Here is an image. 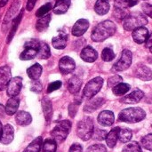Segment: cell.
<instances>
[{
	"label": "cell",
	"mask_w": 152,
	"mask_h": 152,
	"mask_svg": "<svg viewBox=\"0 0 152 152\" xmlns=\"http://www.w3.org/2000/svg\"><path fill=\"white\" fill-rule=\"evenodd\" d=\"M117 30L116 24L109 20L100 22L92 31V40L94 42H102L112 37Z\"/></svg>",
	"instance_id": "obj_1"
},
{
	"label": "cell",
	"mask_w": 152,
	"mask_h": 152,
	"mask_svg": "<svg viewBox=\"0 0 152 152\" xmlns=\"http://www.w3.org/2000/svg\"><path fill=\"white\" fill-rule=\"evenodd\" d=\"M146 117V112L142 108H128L122 110L118 115L119 121L125 123H138L143 120Z\"/></svg>",
	"instance_id": "obj_2"
},
{
	"label": "cell",
	"mask_w": 152,
	"mask_h": 152,
	"mask_svg": "<svg viewBox=\"0 0 152 152\" xmlns=\"http://www.w3.org/2000/svg\"><path fill=\"white\" fill-rule=\"evenodd\" d=\"M148 23L146 16L141 12H133L123 20V27L126 31H134V29L144 27Z\"/></svg>",
	"instance_id": "obj_3"
},
{
	"label": "cell",
	"mask_w": 152,
	"mask_h": 152,
	"mask_svg": "<svg viewBox=\"0 0 152 152\" xmlns=\"http://www.w3.org/2000/svg\"><path fill=\"white\" fill-rule=\"evenodd\" d=\"M94 132V121L90 117H86L80 120L77 126V136L83 141H88L93 137Z\"/></svg>",
	"instance_id": "obj_4"
},
{
	"label": "cell",
	"mask_w": 152,
	"mask_h": 152,
	"mask_svg": "<svg viewBox=\"0 0 152 152\" xmlns=\"http://www.w3.org/2000/svg\"><path fill=\"white\" fill-rule=\"evenodd\" d=\"M71 129V123L69 120H62L53 129L51 135L56 142H62L65 141Z\"/></svg>",
	"instance_id": "obj_5"
},
{
	"label": "cell",
	"mask_w": 152,
	"mask_h": 152,
	"mask_svg": "<svg viewBox=\"0 0 152 152\" xmlns=\"http://www.w3.org/2000/svg\"><path fill=\"white\" fill-rule=\"evenodd\" d=\"M102 86H103V78L100 77L93 78L85 86L83 91V96L88 101L93 99L102 89Z\"/></svg>",
	"instance_id": "obj_6"
},
{
	"label": "cell",
	"mask_w": 152,
	"mask_h": 152,
	"mask_svg": "<svg viewBox=\"0 0 152 152\" xmlns=\"http://www.w3.org/2000/svg\"><path fill=\"white\" fill-rule=\"evenodd\" d=\"M133 61V53L129 50H124L121 53V57L118 62H116L112 67L113 72H119L126 70L132 64Z\"/></svg>",
	"instance_id": "obj_7"
},
{
	"label": "cell",
	"mask_w": 152,
	"mask_h": 152,
	"mask_svg": "<svg viewBox=\"0 0 152 152\" xmlns=\"http://www.w3.org/2000/svg\"><path fill=\"white\" fill-rule=\"evenodd\" d=\"M22 87V78L20 77H16L11 79V81L9 82L8 86H7V95L10 97H16Z\"/></svg>",
	"instance_id": "obj_8"
},
{
	"label": "cell",
	"mask_w": 152,
	"mask_h": 152,
	"mask_svg": "<svg viewBox=\"0 0 152 152\" xmlns=\"http://www.w3.org/2000/svg\"><path fill=\"white\" fill-rule=\"evenodd\" d=\"M59 69L62 74H69L73 72L74 69H76L75 61L69 56H64L59 61Z\"/></svg>",
	"instance_id": "obj_9"
},
{
	"label": "cell",
	"mask_w": 152,
	"mask_h": 152,
	"mask_svg": "<svg viewBox=\"0 0 152 152\" xmlns=\"http://www.w3.org/2000/svg\"><path fill=\"white\" fill-rule=\"evenodd\" d=\"M20 4H21V3L20 0H14V2L12 4L11 7L9 8L8 12H6L4 19V21H3V31L5 30V27L7 28L8 24L14 19L13 17L16 14V12H18V10L20 9Z\"/></svg>",
	"instance_id": "obj_10"
},
{
	"label": "cell",
	"mask_w": 152,
	"mask_h": 152,
	"mask_svg": "<svg viewBox=\"0 0 152 152\" xmlns=\"http://www.w3.org/2000/svg\"><path fill=\"white\" fill-rule=\"evenodd\" d=\"M143 96H144V93L142 90L135 89L131 94L124 96L120 100V102L126 104H135V103H138L143 98Z\"/></svg>",
	"instance_id": "obj_11"
},
{
	"label": "cell",
	"mask_w": 152,
	"mask_h": 152,
	"mask_svg": "<svg viewBox=\"0 0 152 152\" xmlns=\"http://www.w3.org/2000/svg\"><path fill=\"white\" fill-rule=\"evenodd\" d=\"M134 74L135 76L143 81H150L152 79V71L151 69L142 64L137 65L134 69Z\"/></svg>",
	"instance_id": "obj_12"
},
{
	"label": "cell",
	"mask_w": 152,
	"mask_h": 152,
	"mask_svg": "<svg viewBox=\"0 0 152 152\" xmlns=\"http://www.w3.org/2000/svg\"><path fill=\"white\" fill-rule=\"evenodd\" d=\"M89 28V21L86 19L78 20L72 28V35L75 37L83 36Z\"/></svg>",
	"instance_id": "obj_13"
},
{
	"label": "cell",
	"mask_w": 152,
	"mask_h": 152,
	"mask_svg": "<svg viewBox=\"0 0 152 152\" xmlns=\"http://www.w3.org/2000/svg\"><path fill=\"white\" fill-rule=\"evenodd\" d=\"M12 79L11 69L8 66H3L0 68V91L6 88L9 82Z\"/></svg>",
	"instance_id": "obj_14"
},
{
	"label": "cell",
	"mask_w": 152,
	"mask_h": 152,
	"mask_svg": "<svg viewBox=\"0 0 152 152\" xmlns=\"http://www.w3.org/2000/svg\"><path fill=\"white\" fill-rule=\"evenodd\" d=\"M115 121V116L112 111L104 110L101 112L98 116V122L103 126H110Z\"/></svg>",
	"instance_id": "obj_15"
},
{
	"label": "cell",
	"mask_w": 152,
	"mask_h": 152,
	"mask_svg": "<svg viewBox=\"0 0 152 152\" xmlns=\"http://www.w3.org/2000/svg\"><path fill=\"white\" fill-rule=\"evenodd\" d=\"M133 38L137 44H143L149 37V30L145 27H141L133 31Z\"/></svg>",
	"instance_id": "obj_16"
},
{
	"label": "cell",
	"mask_w": 152,
	"mask_h": 152,
	"mask_svg": "<svg viewBox=\"0 0 152 152\" xmlns=\"http://www.w3.org/2000/svg\"><path fill=\"white\" fill-rule=\"evenodd\" d=\"M80 57L86 62H94L98 58L97 52L92 46H86L80 53Z\"/></svg>",
	"instance_id": "obj_17"
},
{
	"label": "cell",
	"mask_w": 152,
	"mask_h": 152,
	"mask_svg": "<svg viewBox=\"0 0 152 152\" xmlns=\"http://www.w3.org/2000/svg\"><path fill=\"white\" fill-rule=\"evenodd\" d=\"M105 102V100L103 98H95L91 99L88 101V102L84 107V111L87 113H92L98 110L101 106H102Z\"/></svg>",
	"instance_id": "obj_18"
},
{
	"label": "cell",
	"mask_w": 152,
	"mask_h": 152,
	"mask_svg": "<svg viewBox=\"0 0 152 152\" xmlns=\"http://www.w3.org/2000/svg\"><path fill=\"white\" fill-rule=\"evenodd\" d=\"M14 136V131L11 125L7 124L3 127V134L1 137V142L3 144H9L12 142Z\"/></svg>",
	"instance_id": "obj_19"
},
{
	"label": "cell",
	"mask_w": 152,
	"mask_h": 152,
	"mask_svg": "<svg viewBox=\"0 0 152 152\" xmlns=\"http://www.w3.org/2000/svg\"><path fill=\"white\" fill-rule=\"evenodd\" d=\"M67 41H68V35L61 32L58 36L53 37L52 39V44L53 46L56 49H64L67 45Z\"/></svg>",
	"instance_id": "obj_20"
},
{
	"label": "cell",
	"mask_w": 152,
	"mask_h": 152,
	"mask_svg": "<svg viewBox=\"0 0 152 152\" xmlns=\"http://www.w3.org/2000/svg\"><path fill=\"white\" fill-rule=\"evenodd\" d=\"M82 86V80L77 76H73L68 81V90L70 94H76L80 91Z\"/></svg>",
	"instance_id": "obj_21"
},
{
	"label": "cell",
	"mask_w": 152,
	"mask_h": 152,
	"mask_svg": "<svg viewBox=\"0 0 152 152\" xmlns=\"http://www.w3.org/2000/svg\"><path fill=\"white\" fill-rule=\"evenodd\" d=\"M42 110H43V112H44V115H45V121L46 123H49L52 119V117H53V106H52V102L51 101L45 97L43 100H42Z\"/></svg>",
	"instance_id": "obj_22"
},
{
	"label": "cell",
	"mask_w": 152,
	"mask_h": 152,
	"mask_svg": "<svg viewBox=\"0 0 152 152\" xmlns=\"http://www.w3.org/2000/svg\"><path fill=\"white\" fill-rule=\"evenodd\" d=\"M20 104V99L17 97H11L5 106V113L8 116H12L16 113Z\"/></svg>",
	"instance_id": "obj_23"
},
{
	"label": "cell",
	"mask_w": 152,
	"mask_h": 152,
	"mask_svg": "<svg viewBox=\"0 0 152 152\" xmlns=\"http://www.w3.org/2000/svg\"><path fill=\"white\" fill-rule=\"evenodd\" d=\"M15 120H16V123L19 126H28L31 123L32 118H31V116H30V114L28 112H26V111H19L16 114Z\"/></svg>",
	"instance_id": "obj_24"
},
{
	"label": "cell",
	"mask_w": 152,
	"mask_h": 152,
	"mask_svg": "<svg viewBox=\"0 0 152 152\" xmlns=\"http://www.w3.org/2000/svg\"><path fill=\"white\" fill-rule=\"evenodd\" d=\"M119 127H114L113 129L110 130V133H108L106 136V142L107 145L110 148H114L117 144V142L118 140V134H119Z\"/></svg>",
	"instance_id": "obj_25"
},
{
	"label": "cell",
	"mask_w": 152,
	"mask_h": 152,
	"mask_svg": "<svg viewBox=\"0 0 152 152\" xmlns=\"http://www.w3.org/2000/svg\"><path fill=\"white\" fill-rule=\"evenodd\" d=\"M109 0H97L94 4V11L99 15H105L110 11Z\"/></svg>",
	"instance_id": "obj_26"
},
{
	"label": "cell",
	"mask_w": 152,
	"mask_h": 152,
	"mask_svg": "<svg viewBox=\"0 0 152 152\" xmlns=\"http://www.w3.org/2000/svg\"><path fill=\"white\" fill-rule=\"evenodd\" d=\"M69 6L70 0H57L53 7V12L55 14H63L67 12Z\"/></svg>",
	"instance_id": "obj_27"
},
{
	"label": "cell",
	"mask_w": 152,
	"mask_h": 152,
	"mask_svg": "<svg viewBox=\"0 0 152 152\" xmlns=\"http://www.w3.org/2000/svg\"><path fill=\"white\" fill-rule=\"evenodd\" d=\"M42 71H43L42 66L38 63H36L27 69V74L30 79L35 81V80H38V78L42 74Z\"/></svg>",
	"instance_id": "obj_28"
},
{
	"label": "cell",
	"mask_w": 152,
	"mask_h": 152,
	"mask_svg": "<svg viewBox=\"0 0 152 152\" xmlns=\"http://www.w3.org/2000/svg\"><path fill=\"white\" fill-rule=\"evenodd\" d=\"M22 16H23V10L20 11V12L12 20V28H11V30L9 32V35H8V37H7V43H10L11 40L13 38L15 33H16V30L19 27V24L22 19Z\"/></svg>",
	"instance_id": "obj_29"
},
{
	"label": "cell",
	"mask_w": 152,
	"mask_h": 152,
	"mask_svg": "<svg viewBox=\"0 0 152 152\" xmlns=\"http://www.w3.org/2000/svg\"><path fill=\"white\" fill-rule=\"evenodd\" d=\"M51 55V52H50V47L49 45L45 43V42H39V46H38V50H37V57L39 59H48Z\"/></svg>",
	"instance_id": "obj_30"
},
{
	"label": "cell",
	"mask_w": 152,
	"mask_h": 152,
	"mask_svg": "<svg viewBox=\"0 0 152 152\" xmlns=\"http://www.w3.org/2000/svg\"><path fill=\"white\" fill-rule=\"evenodd\" d=\"M37 50L38 49L34 47H25L24 51L20 55V59L22 61L32 60L37 55Z\"/></svg>",
	"instance_id": "obj_31"
},
{
	"label": "cell",
	"mask_w": 152,
	"mask_h": 152,
	"mask_svg": "<svg viewBox=\"0 0 152 152\" xmlns=\"http://www.w3.org/2000/svg\"><path fill=\"white\" fill-rule=\"evenodd\" d=\"M51 21V15L50 14H47L42 18H40L37 21V24H36V28L37 31L39 32H42L44 30H45L48 26H49V23Z\"/></svg>",
	"instance_id": "obj_32"
},
{
	"label": "cell",
	"mask_w": 152,
	"mask_h": 152,
	"mask_svg": "<svg viewBox=\"0 0 152 152\" xmlns=\"http://www.w3.org/2000/svg\"><path fill=\"white\" fill-rule=\"evenodd\" d=\"M42 142H43V139L42 137H37L36 138L25 150L23 152H39L41 146H42Z\"/></svg>",
	"instance_id": "obj_33"
},
{
	"label": "cell",
	"mask_w": 152,
	"mask_h": 152,
	"mask_svg": "<svg viewBox=\"0 0 152 152\" xmlns=\"http://www.w3.org/2000/svg\"><path fill=\"white\" fill-rule=\"evenodd\" d=\"M131 89V86L130 85L126 84V83H120L118 84V86H116L115 87H113L112 91H113V94L117 96H121V95H124L126 94L129 90Z\"/></svg>",
	"instance_id": "obj_34"
},
{
	"label": "cell",
	"mask_w": 152,
	"mask_h": 152,
	"mask_svg": "<svg viewBox=\"0 0 152 152\" xmlns=\"http://www.w3.org/2000/svg\"><path fill=\"white\" fill-rule=\"evenodd\" d=\"M133 137V133L128 128H120L119 134H118V139L121 142H128L131 141Z\"/></svg>",
	"instance_id": "obj_35"
},
{
	"label": "cell",
	"mask_w": 152,
	"mask_h": 152,
	"mask_svg": "<svg viewBox=\"0 0 152 152\" xmlns=\"http://www.w3.org/2000/svg\"><path fill=\"white\" fill-rule=\"evenodd\" d=\"M129 15V12L125 8H118L115 7L113 11V16L115 19L118 20H124L127 16Z\"/></svg>",
	"instance_id": "obj_36"
},
{
	"label": "cell",
	"mask_w": 152,
	"mask_h": 152,
	"mask_svg": "<svg viewBox=\"0 0 152 152\" xmlns=\"http://www.w3.org/2000/svg\"><path fill=\"white\" fill-rule=\"evenodd\" d=\"M56 142L52 139H47L43 143V152L56 151Z\"/></svg>",
	"instance_id": "obj_37"
},
{
	"label": "cell",
	"mask_w": 152,
	"mask_h": 152,
	"mask_svg": "<svg viewBox=\"0 0 152 152\" xmlns=\"http://www.w3.org/2000/svg\"><path fill=\"white\" fill-rule=\"evenodd\" d=\"M122 152H142V151L137 142H131L124 147Z\"/></svg>",
	"instance_id": "obj_38"
},
{
	"label": "cell",
	"mask_w": 152,
	"mask_h": 152,
	"mask_svg": "<svg viewBox=\"0 0 152 152\" xmlns=\"http://www.w3.org/2000/svg\"><path fill=\"white\" fill-rule=\"evenodd\" d=\"M115 53L113 50L110 47H106L102 50V59L104 61H111L115 58Z\"/></svg>",
	"instance_id": "obj_39"
},
{
	"label": "cell",
	"mask_w": 152,
	"mask_h": 152,
	"mask_svg": "<svg viewBox=\"0 0 152 152\" xmlns=\"http://www.w3.org/2000/svg\"><path fill=\"white\" fill-rule=\"evenodd\" d=\"M53 8V5L51 3H47L45 4H44L43 6H41L36 12V16L37 17H39V18H42L44 16H45V14L47 12H49L50 10H52Z\"/></svg>",
	"instance_id": "obj_40"
},
{
	"label": "cell",
	"mask_w": 152,
	"mask_h": 152,
	"mask_svg": "<svg viewBox=\"0 0 152 152\" xmlns=\"http://www.w3.org/2000/svg\"><path fill=\"white\" fill-rule=\"evenodd\" d=\"M142 145L144 149L152 151V134L145 135L142 139Z\"/></svg>",
	"instance_id": "obj_41"
},
{
	"label": "cell",
	"mask_w": 152,
	"mask_h": 152,
	"mask_svg": "<svg viewBox=\"0 0 152 152\" xmlns=\"http://www.w3.org/2000/svg\"><path fill=\"white\" fill-rule=\"evenodd\" d=\"M108 133L105 130H101V129H95L93 134V138L96 141H103L106 139Z\"/></svg>",
	"instance_id": "obj_42"
},
{
	"label": "cell",
	"mask_w": 152,
	"mask_h": 152,
	"mask_svg": "<svg viewBox=\"0 0 152 152\" xmlns=\"http://www.w3.org/2000/svg\"><path fill=\"white\" fill-rule=\"evenodd\" d=\"M123 79H122V77H120L119 75H115L109 78L108 80V86L109 87H115L116 86H118V84L122 83Z\"/></svg>",
	"instance_id": "obj_43"
},
{
	"label": "cell",
	"mask_w": 152,
	"mask_h": 152,
	"mask_svg": "<svg viewBox=\"0 0 152 152\" xmlns=\"http://www.w3.org/2000/svg\"><path fill=\"white\" fill-rule=\"evenodd\" d=\"M86 152H107V149L102 144H94L90 146Z\"/></svg>",
	"instance_id": "obj_44"
},
{
	"label": "cell",
	"mask_w": 152,
	"mask_h": 152,
	"mask_svg": "<svg viewBox=\"0 0 152 152\" xmlns=\"http://www.w3.org/2000/svg\"><path fill=\"white\" fill-rule=\"evenodd\" d=\"M133 0H115V7L118 8H128Z\"/></svg>",
	"instance_id": "obj_45"
},
{
	"label": "cell",
	"mask_w": 152,
	"mask_h": 152,
	"mask_svg": "<svg viewBox=\"0 0 152 152\" xmlns=\"http://www.w3.org/2000/svg\"><path fill=\"white\" fill-rule=\"evenodd\" d=\"M43 89V86L42 83L39 80H35L32 84H31V91L35 92L37 94H39Z\"/></svg>",
	"instance_id": "obj_46"
},
{
	"label": "cell",
	"mask_w": 152,
	"mask_h": 152,
	"mask_svg": "<svg viewBox=\"0 0 152 152\" xmlns=\"http://www.w3.org/2000/svg\"><path fill=\"white\" fill-rule=\"evenodd\" d=\"M61 81H54V82L51 83L48 86V87H47V93L48 94L53 93V91H56L59 88H61Z\"/></svg>",
	"instance_id": "obj_47"
},
{
	"label": "cell",
	"mask_w": 152,
	"mask_h": 152,
	"mask_svg": "<svg viewBox=\"0 0 152 152\" xmlns=\"http://www.w3.org/2000/svg\"><path fill=\"white\" fill-rule=\"evenodd\" d=\"M78 103L77 102H74V103H71L69 104V115L71 117V118H74L77 112V110H78Z\"/></svg>",
	"instance_id": "obj_48"
},
{
	"label": "cell",
	"mask_w": 152,
	"mask_h": 152,
	"mask_svg": "<svg viewBox=\"0 0 152 152\" xmlns=\"http://www.w3.org/2000/svg\"><path fill=\"white\" fill-rule=\"evenodd\" d=\"M142 11H143V12H144V13H145L147 16H149V17L152 18V5L151 4L145 3V4H143L142 5Z\"/></svg>",
	"instance_id": "obj_49"
},
{
	"label": "cell",
	"mask_w": 152,
	"mask_h": 152,
	"mask_svg": "<svg viewBox=\"0 0 152 152\" xmlns=\"http://www.w3.org/2000/svg\"><path fill=\"white\" fill-rule=\"evenodd\" d=\"M69 152H83V149H82V146L80 144L74 143V144L71 145Z\"/></svg>",
	"instance_id": "obj_50"
},
{
	"label": "cell",
	"mask_w": 152,
	"mask_h": 152,
	"mask_svg": "<svg viewBox=\"0 0 152 152\" xmlns=\"http://www.w3.org/2000/svg\"><path fill=\"white\" fill-rule=\"evenodd\" d=\"M37 0H28L27 2V5H26V9L28 11H31L33 10L34 6H35V4H36Z\"/></svg>",
	"instance_id": "obj_51"
},
{
	"label": "cell",
	"mask_w": 152,
	"mask_h": 152,
	"mask_svg": "<svg viewBox=\"0 0 152 152\" xmlns=\"http://www.w3.org/2000/svg\"><path fill=\"white\" fill-rule=\"evenodd\" d=\"M145 46H146L147 48H150V49L152 47V33L151 35H149L148 39H147L146 42H145Z\"/></svg>",
	"instance_id": "obj_52"
},
{
	"label": "cell",
	"mask_w": 152,
	"mask_h": 152,
	"mask_svg": "<svg viewBox=\"0 0 152 152\" xmlns=\"http://www.w3.org/2000/svg\"><path fill=\"white\" fill-rule=\"evenodd\" d=\"M4 113H5V108H4L2 105H0V116L3 117Z\"/></svg>",
	"instance_id": "obj_53"
},
{
	"label": "cell",
	"mask_w": 152,
	"mask_h": 152,
	"mask_svg": "<svg viewBox=\"0 0 152 152\" xmlns=\"http://www.w3.org/2000/svg\"><path fill=\"white\" fill-rule=\"evenodd\" d=\"M8 2V0H1L0 1V7H3L6 4V3Z\"/></svg>",
	"instance_id": "obj_54"
},
{
	"label": "cell",
	"mask_w": 152,
	"mask_h": 152,
	"mask_svg": "<svg viewBox=\"0 0 152 152\" xmlns=\"http://www.w3.org/2000/svg\"><path fill=\"white\" fill-rule=\"evenodd\" d=\"M2 134H3V126H2V124H1V122H0V141H1Z\"/></svg>",
	"instance_id": "obj_55"
},
{
	"label": "cell",
	"mask_w": 152,
	"mask_h": 152,
	"mask_svg": "<svg viewBox=\"0 0 152 152\" xmlns=\"http://www.w3.org/2000/svg\"><path fill=\"white\" fill-rule=\"evenodd\" d=\"M151 53H152V47H151Z\"/></svg>",
	"instance_id": "obj_56"
},
{
	"label": "cell",
	"mask_w": 152,
	"mask_h": 152,
	"mask_svg": "<svg viewBox=\"0 0 152 152\" xmlns=\"http://www.w3.org/2000/svg\"><path fill=\"white\" fill-rule=\"evenodd\" d=\"M151 126H152V125H151Z\"/></svg>",
	"instance_id": "obj_57"
}]
</instances>
